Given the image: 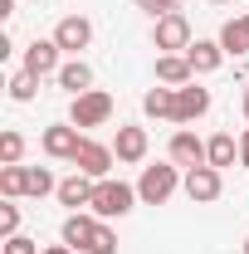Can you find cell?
<instances>
[{"label":"cell","instance_id":"6da1fadb","mask_svg":"<svg viewBox=\"0 0 249 254\" xmlns=\"http://www.w3.org/2000/svg\"><path fill=\"white\" fill-rule=\"evenodd\" d=\"M137 200H142V195H137V186H127V181H98L88 210H93L98 220H123Z\"/></svg>","mask_w":249,"mask_h":254},{"label":"cell","instance_id":"7a4b0ae2","mask_svg":"<svg viewBox=\"0 0 249 254\" xmlns=\"http://www.w3.org/2000/svg\"><path fill=\"white\" fill-rule=\"evenodd\" d=\"M186 176H181V166L176 161H166V166H142V181H137V195H142V205H166L176 186H181Z\"/></svg>","mask_w":249,"mask_h":254},{"label":"cell","instance_id":"3957f363","mask_svg":"<svg viewBox=\"0 0 249 254\" xmlns=\"http://www.w3.org/2000/svg\"><path fill=\"white\" fill-rule=\"evenodd\" d=\"M152 44L161 49V54H186L190 44H195V39H190V20L181 15V10H176V15H161V20L152 25Z\"/></svg>","mask_w":249,"mask_h":254},{"label":"cell","instance_id":"277c9868","mask_svg":"<svg viewBox=\"0 0 249 254\" xmlns=\"http://www.w3.org/2000/svg\"><path fill=\"white\" fill-rule=\"evenodd\" d=\"M108 118H113V93H103V88L78 93L73 108H68V123H73V127H103Z\"/></svg>","mask_w":249,"mask_h":254},{"label":"cell","instance_id":"5b68a950","mask_svg":"<svg viewBox=\"0 0 249 254\" xmlns=\"http://www.w3.org/2000/svg\"><path fill=\"white\" fill-rule=\"evenodd\" d=\"M181 190H186L195 205H210V200H220V190H225V176H220V166H190Z\"/></svg>","mask_w":249,"mask_h":254},{"label":"cell","instance_id":"8992f818","mask_svg":"<svg viewBox=\"0 0 249 254\" xmlns=\"http://www.w3.org/2000/svg\"><path fill=\"white\" fill-rule=\"evenodd\" d=\"M39 147H44L54 161H73V157H78V147H83V137H78V127H73V123H54V127H44Z\"/></svg>","mask_w":249,"mask_h":254},{"label":"cell","instance_id":"52a82bcc","mask_svg":"<svg viewBox=\"0 0 249 254\" xmlns=\"http://www.w3.org/2000/svg\"><path fill=\"white\" fill-rule=\"evenodd\" d=\"M113 161H118V152H113V147H103V142H93V137H83V147H78L73 166H78L83 176H93V181H108Z\"/></svg>","mask_w":249,"mask_h":254},{"label":"cell","instance_id":"ba28073f","mask_svg":"<svg viewBox=\"0 0 249 254\" xmlns=\"http://www.w3.org/2000/svg\"><path fill=\"white\" fill-rule=\"evenodd\" d=\"M54 44H59L63 54H73V59H78V54L93 44V25H88L83 15H63L59 30H54Z\"/></svg>","mask_w":249,"mask_h":254},{"label":"cell","instance_id":"9c48e42d","mask_svg":"<svg viewBox=\"0 0 249 254\" xmlns=\"http://www.w3.org/2000/svg\"><path fill=\"white\" fill-rule=\"evenodd\" d=\"M166 152H171L176 166H186V171L190 166H210V161H205V142H200L190 127H176V132H171V147H166Z\"/></svg>","mask_w":249,"mask_h":254},{"label":"cell","instance_id":"30bf717a","mask_svg":"<svg viewBox=\"0 0 249 254\" xmlns=\"http://www.w3.org/2000/svg\"><path fill=\"white\" fill-rule=\"evenodd\" d=\"M59 44L54 39H34L30 49H25V73H34V78H49V73H59L63 64H59Z\"/></svg>","mask_w":249,"mask_h":254},{"label":"cell","instance_id":"8fae6325","mask_svg":"<svg viewBox=\"0 0 249 254\" xmlns=\"http://www.w3.org/2000/svg\"><path fill=\"white\" fill-rule=\"evenodd\" d=\"M93 230H98V215L93 210H68V220H63V245H68V250H88V240H93Z\"/></svg>","mask_w":249,"mask_h":254},{"label":"cell","instance_id":"7c38bea8","mask_svg":"<svg viewBox=\"0 0 249 254\" xmlns=\"http://www.w3.org/2000/svg\"><path fill=\"white\" fill-rule=\"evenodd\" d=\"M205 113H210V88H195V83L176 88V118H171V123H195V118H205Z\"/></svg>","mask_w":249,"mask_h":254},{"label":"cell","instance_id":"4fadbf2b","mask_svg":"<svg viewBox=\"0 0 249 254\" xmlns=\"http://www.w3.org/2000/svg\"><path fill=\"white\" fill-rule=\"evenodd\" d=\"M156 83H166V88H186V83H195L190 59H186V54H161V59H156Z\"/></svg>","mask_w":249,"mask_h":254},{"label":"cell","instance_id":"5bb4252c","mask_svg":"<svg viewBox=\"0 0 249 254\" xmlns=\"http://www.w3.org/2000/svg\"><path fill=\"white\" fill-rule=\"evenodd\" d=\"M93 176H83V171H73L68 181H59V200L68 205V210H88V200H93Z\"/></svg>","mask_w":249,"mask_h":254},{"label":"cell","instance_id":"9a60e30c","mask_svg":"<svg viewBox=\"0 0 249 254\" xmlns=\"http://www.w3.org/2000/svg\"><path fill=\"white\" fill-rule=\"evenodd\" d=\"M186 59H190L195 73H215L220 64H225V44H220V39H195L186 49Z\"/></svg>","mask_w":249,"mask_h":254},{"label":"cell","instance_id":"2e32d148","mask_svg":"<svg viewBox=\"0 0 249 254\" xmlns=\"http://www.w3.org/2000/svg\"><path fill=\"white\" fill-rule=\"evenodd\" d=\"M113 152H118V161H142L147 157V127H118Z\"/></svg>","mask_w":249,"mask_h":254},{"label":"cell","instance_id":"e0dca14e","mask_svg":"<svg viewBox=\"0 0 249 254\" xmlns=\"http://www.w3.org/2000/svg\"><path fill=\"white\" fill-rule=\"evenodd\" d=\"M54 78H59V88H63V93H73V98L93 88V68H88L83 59H68V64L59 68V73H54Z\"/></svg>","mask_w":249,"mask_h":254},{"label":"cell","instance_id":"ac0fdd59","mask_svg":"<svg viewBox=\"0 0 249 254\" xmlns=\"http://www.w3.org/2000/svg\"><path fill=\"white\" fill-rule=\"evenodd\" d=\"M205 161L220 166V171L235 166V161H240V142H235V132H215V137L205 142Z\"/></svg>","mask_w":249,"mask_h":254},{"label":"cell","instance_id":"d6986e66","mask_svg":"<svg viewBox=\"0 0 249 254\" xmlns=\"http://www.w3.org/2000/svg\"><path fill=\"white\" fill-rule=\"evenodd\" d=\"M220 44H225V54H249V15H235V20H225V30H220Z\"/></svg>","mask_w":249,"mask_h":254},{"label":"cell","instance_id":"ffe728a7","mask_svg":"<svg viewBox=\"0 0 249 254\" xmlns=\"http://www.w3.org/2000/svg\"><path fill=\"white\" fill-rule=\"evenodd\" d=\"M142 113L147 118H176V88H166V83L161 88H147L142 93Z\"/></svg>","mask_w":249,"mask_h":254},{"label":"cell","instance_id":"44dd1931","mask_svg":"<svg viewBox=\"0 0 249 254\" xmlns=\"http://www.w3.org/2000/svg\"><path fill=\"white\" fill-rule=\"evenodd\" d=\"M0 195L5 200L30 195V166H0Z\"/></svg>","mask_w":249,"mask_h":254},{"label":"cell","instance_id":"7402d4cb","mask_svg":"<svg viewBox=\"0 0 249 254\" xmlns=\"http://www.w3.org/2000/svg\"><path fill=\"white\" fill-rule=\"evenodd\" d=\"M20 157H25V137L15 127H5L0 132V166H20Z\"/></svg>","mask_w":249,"mask_h":254},{"label":"cell","instance_id":"603a6c76","mask_svg":"<svg viewBox=\"0 0 249 254\" xmlns=\"http://www.w3.org/2000/svg\"><path fill=\"white\" fill-rule=\"evenodd\" d=\"M30 195H34V200L59 195V181H54V171H49V166H30Z\"/></svg>","mask_w":249,"mask_h":254},{"label":"cell","instance_id":"cb8c5ba5","mask_svg":"<svg viewBox=\"0 0 249 254\" xmlns=\"http://www.w3.org/2000/svg\"><path fill=\"white\" fill-rule=\"evenodd\" d=\"M83 254H118V230H113L108 220H98V230H93V240H88Z\"/></svg>","mask_w":249,"mask_h":254},{"label":"cell","instance_id":"d4e9b609","mask_svg":"<svg viewBox=\"0 0 249 254\" xmlns=\"http://www.w3.org/2000/svg\"><path fill=\"white\" fill-rule=\"evenodd\" d=\"M5 88H10V98H15V103H30V98L39 93V78L20 68V73H10V83H5Z\"/></svg>","mask_w":249,"mask_h":254},{"label":"cell","instance_id":"484cf974","mask_svg":"<svg viewBox=\"0 0 249 254\" xmlns=\"http://www.w3.org/2000/svg\"><path fill=\"white\" fill-rule=\"evenodd\" d=\"M0 235L10 240V235H20V205L10 200V205H0Z\"/></svg>","mask_w":249,"mask_h":254},{"label":"cell","instance_id":"4316f807","mask_svg":"<svg viewBox=\"0 0 249 254\" xmlns=\"http://www.w3.org/2000/svg\"><path fill=\"white\" fill-rule=\"evenodd\" d=\"M137 10H147L152 20H161V15H176V10H181V0H137Z\"/></svg>","mask_w":249,"mask_h":254},{"label":"cell","instance_id":"83f0119b","mask_svg":"<svg viewBox=\"0 0 249 254\" xmlns=\"http://www.w3.org/2000/svg\"><path fill=\"white\" fill-rule=\"evenodd\" d=\"M5 254H39V245H34L30 235H10L5 240Z\"/></svg>","mask_w":249,"mask_h":254},{"label":"cell","instance_id":"f1b7e54d","mask_svg":"<svg viewBox=\"0 0 249 254\" xmlns=\"http://www.w3.org/2000/svg\"><path fill=\"white\" fill-rule=\"evenodd\" d=\"M240 166H245V171H249V127H245V132H240Z\"/></svg>","mask_w":249,"mask_h":254},{"label":"cell","instance_id":"f546056e","mask_svg":"<svg viewBox=\"0 0 249 254\" xmlns=\"http://www.w3.org/2000/svg\"><path fill=\"white\" fill-rule=\"evenodd\" d=\"M44 254H78V250H68V245H49Z\"/></svg>","mask_w":249,"mask_h":254},{"label":"cell","instance_id":"4dcf8cb0","mask_svg":"<svg viewBox=\"0 0 249 254\" xmlns=\"http://www.w3.org/2000/svg\"><path fill=\"white\" fill-rule=\"evenodd\" d=\"M0 15H15V0H0Z\"/></svg>","mask_w":249,"mask_h":254},{"label":"cell","instance_id":"1f68e13d","mask_svg":"<svg viewBox=\"0 0 249 254\" xmlns=\"http://www.w3.org/2000/svg\"><path fill=\"white\" fill-rule=\"evenodd\" d=\"M245 118H249V83H245Z\"/></svg>","mask_w":249,"mask_h":254},{"label":"cell","instance_id":"d6a6232c","mask_svg":"<svg viewBox=\"0 0 249 254\" xmlns=\"http://www.w3.org/2000/svg\"><path fill=\"white\" fill-rule=\"evenodd\" d=\"M240 250H245V254H249V235H245V245H240Z\"/></svg>","mask_w":249,"mask_h":254},{"label":"cell","instance_id":"836d02e7","mask_svg":"<svg viewBox=\"0 0 249 254\" xmlns=\"http://www.w3.org/2000/svg\"><path fill=\"white\" fill-rule=\"evenodd\" d=\"M210 5H230V0H210Z\"/></svg>","mask_w":249,"mask_h":254}]
</instances>
